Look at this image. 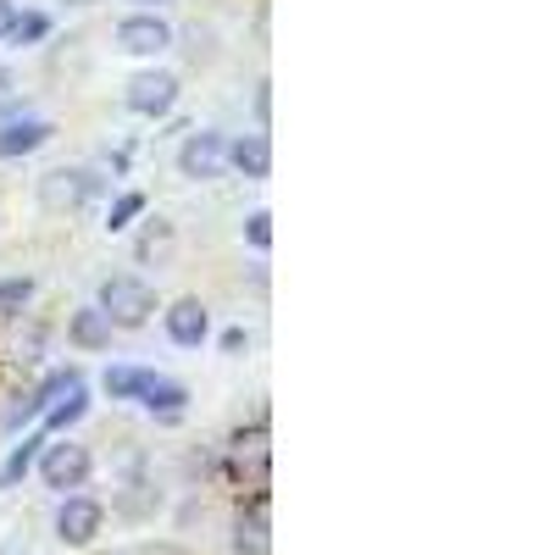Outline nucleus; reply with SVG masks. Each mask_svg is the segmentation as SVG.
Here are the masks:
<instances>
[{
	"mask_svg": "<svg viewBox=\"0 0 555 555\" xmlns=\"http://www.w3.org/2000/svg\"><path fill=\"white\" fill-rule=\"evenodd\" d=\"M95 306L112 317L117 334H122V328H145L151 311H156V289H151L139 272H112L106 284H101V295H95Z\"/></svg>",
	"mask_w": 555,
	"mask_h": 555,
	"instance_id": "obj_1",
	"label": "nucleus"
},
{
	"mask_svg": "<svg viewBox=\"0 0 555 555\" xmlns=\"http://www.w3.org/2000/svg\"><path fill=\"white\" fill-rule=\"evenodd\" d=\"M112 39H117V51L122 56H139V62H156V56H167L172 51V23L162 17V12H128L117 28H112Z\"/></svg>",
	"mask_w": 555,
	"mask_h": 555,
	"instance_id": "obj_2",
	"label": "nucleus"
},
{
	"mask_svg": "<svg viewBox=\"0 0 555 555\" xmlns=\"http://www.w3.org/2000/svg\"><path fill=\"white\" fill-rule=\"evenodd\" d=\"M228 172V133L222 128H195V133H183V145H178V178H190V183H211Z\"/></svg>",
	"mask_w": 555,
	"mask_h": 555,
	"instance_id": "obj_3",
	"label": "nucleus"
},
{
	"mask_svg": "<svg viewBox=\"0 0 555 555\" xmlns=\"http://www.w3.org/2000/svg\"><path fill=\"white\" fill-rule=\"evenodd\" d=\"M122 106L133 112V117H172V106H178V73H167V67H145V73H133L128 78V89H122Z\"/></svg>",
	"mask_w": 555,
	"mask_h": 555,
	"instance_id": "obj_4",
	"label": "nucleus"
},
{
	"mask_svg": "<svg viewBox=\"0 0 555 555\" xmlns=\"http://www.w3.org/2000/svg\"><path fill=\"white\" fill-rule=\"evenodd\" d=\"M95 190H101V178L89 172V167H51V172L39 178V206L51 211V217H73Z\"/></svg>",
	"mask_w": 555,
	"mask_h": 555,
	"instance_id": "obj_5",
	"label": "nucleus"
},
{
	"mask_svg": "<svg viewBox=\"0 0 555 555\" xmlns=\"http://www.w3.org/2000/svg\"><path fill=\"white\" fill-rule=\"evenodd\" d=\"M89 473H95V455H89V444L62 439V444H44V455H39V478H44V489H56V494L83 489Z\"/></svg>",
	"mask_w": 555,
	"mask_h": 555,
	"instance_id": "obj_6",
	"label": "nucleus"
},
{
	"mask_svg": "<svg viewBox=\"0 0 555 555\" xmlns=\"http://www.w3.org/2000/svg\"><path fill=\"white\" fill-rule=\"evenodd\" d=\"M106 528V505L89 500V494H62L56 505V539L62 544H95Z\"/></svg>",
	"mask_w": 555,
	"mask_h": 555,
	"instance_id": "obj_7",
	"label": "nucleus"
},
{
	"mask_svg": "<svg viewBox=\"0 0 555 555\" xmlns=\"http://www.w3.org/2000/svg\"><path fill=\"white\" fill-rule=\"evenodd\" d=\"M133 405H145L151 416H162V423H178L183 405H190V389H183L178 378H167V373L139 366V378H133Z\"/></svg>",
	"mask_w": 555,
	"mask_h": 555,
	"instance_id": "obj_8",
	"label": "nucleus"
},
{
	"mask_svg": "<svg viewBox=\"0 0 555 555\" xmlns=\"http://www.w3.org/2000/svg\"><path fill=\"white\" fill-rule=\"evenodd\" d=\"M56 139V122L51 117H34V112H17L0 122V162H17V156H34Z\"/></svg>",
	"mask_w": 555,
	"mask_h": 555,
	"instance_id": "obj_9",
	"label": "nucleus"
},
{
	"mask_svg": "<svg viewBox=\"0 0 555 555\" xmlns=\"http://www.w3.org/2000/svg\"><path fill=\"white\" fill-rule=\"evenodd\" d=\"M206 334H211V311H206V300L183 295V300L167 306V339H172L178 350H201Z\"/></svg>",
	"mask_w": 555,
	"mask_h": 555,
	"instance_id": "obj_10",
	"label": "nucleus"
},
{
	"mask_svg": "<svg viewBox=\"0 0 555 555\" xmlns=\"http://www.w3.org/2000/svg\"><path fill=\"white\" fill-rule=\"evenodd\" d=\"M178 256V228L167 217H145V228L133 234V261L139 267H172Z\"/></svg>",
	"mask_w": 555,
	"mask_h": 555,
	"instance_id": "obj_11",
	"label": "nucleus"
},
{
	"mask_svg": "<svg viewBox=\"0 0 555 555\" xmlns=\"http://www.w3.org/2000/svg\"><path fill=\"white\" fill-rule=\"evenodd\" d=\"M112 339H117V328H112V317L101 311V306H78L73 317H67V345L73 350H112Z\"/></svg>",
	"mask_w": 555,
	"mask_h": 555,
	"instance_id": "obj_12",
	"label": "nucleus"
},
{
	"mask_svg": "<svg viewBox=\"0 0 555 555\" xmlns=\"http://www.w3.org/2000/svg\"><path fill=\"white\" fill-rule=\"evenodd\" d=\"M228 167H240L250 183H261L272 172V139L267 133H245V139H228Z\"/></svg>",
	"mask_w": 555,
	"mask_h": 555,
	"instance_id": "obj_13",
	"label": "nucleus"
},
{
	"mask_svg": "<svg viewBox=\"0 0 555 555\" xmlns=\"http://www.w3.org/2000/svg\"><path fill=\"white\" fill-rule=\"evenodd\" d=\"M234 555H272V533H267V505L256 500L250 512L234 517Z\"/></svg>",
	"mask_w": 555,
	"mask_h": 555,
	"instance_id": "obj_14",
	"label": "nucleus"
},
{
	"mask_svg": "<svg viewBox=\"0 0 555 555\" xmlns=\"http://www.w3.org/2000/svg\"><path fill=\"white\" fill-rule=\"evenodd\" d=\"M228 461H234V473L245 478H267V428H250V434H234V444H228Z\"/></svg>",
	"mask_w": 555,
	"mask_h": 555,
	"instance_id": "obj_15",
	"label": "nucleus"
},
{
	"mask_svg": "<svg viewBox=\"0 0 555 555\" xmlns=\"http://www.w3.org/2000/svg\"><path fill=\"white\" fill-rule=\"evenodd\" d=\"M83 411H89V389H83V384H73L51 411H44V423H51V428H73V423H83Z\"/></svg>",
	"mask_w": 555,
	"mask_h": 555,
	"instance_id": "obj_16",
	"label": "nucleus"
},
{
	"mask_svg": "<svg viewBox=\"0 0 555 555\" xmlns=\"http://www.w3.org/2000/svg\"><path fill=\"white\" fill-rule=\"evenodd\" d=\"M44 34H51V17L44 12H12V28H7L0 44H39Z\"/></svg>",
	"mask_w": 555,
	"mask_h": 555,
	"instance_id": "obj_17",
	"label": "nucleus"
},
{
	"mask_svg": "<svg viewBox=\"0 0 555 555\" xmlns=\"http://www.w3.org/2000/svg\"><path fill=\"white\" fill-rule=\"evenodd\" d=\"M133 217H145V195H139V190H122V195L106 206V234H122Z\"/></svg>",
	"mask_w": 555,
	"mask_h": 555,
	"instance_id": "obj_18",
	"label": "nucleus"
},
{
	"mask_svg": "<svg viewBox=\"0 0 555 555\" xmlns=\"http://www.w3.org/2000/svg\"><path fill=\"white\" fill-rule=\"evenodd\" d=\"M34 461H39V439H23V444L7 455V467H0V489H17V478H28Z\"/></svg>",
	"mask_w": 555,
	"mask_h": 555,
	"instance_id": "obj_19",
	"label": "nucleus"
},
{
	"mask_svg": "<svg viewBox=\"0 0 555 555\" xmlns=\"http://www.w3.org/2000/svg\"><path fill=\"white\" fill-rule=\"evenodd\" d=\"M117 512H122V517H133V522H139V517H151V512H156V489H151V483H122Z\"/></svg>",
	"mask_w": 555,
	"mask_h": 555,
	"instance_id": "obj_20",
	"label": "nucleus"
},
{
	"mask_svg": "<svg viewBox=\"0 0 555 555\" xmlns=\"http://www.w3.org/2000/svg\"><path fill=\"white\" fill-rule=\"evenodd\" d=\"M34 300V278H0V317H17Z\"/></svg>",
	"mask_w": 555,
	"mask_h": 555,
	"instance_id": "obj_21",
	"label": "nucleus"
},
{
	"mask_svg": "<svg viewBox=\"0 0 555 555\" xmlns=\"http://www.w3.org/2000/svg\"><path fill=\"white\" fill-rule=\"evenodd\" d=\"M245 240H250L256 256L272 250V217H267V211H250V217H245Z\"/></svg>",
	"mask_w": 555,
	"mask_h": 555,
	"instance_id": "obj_22",
	"label": "nucleus"
},
{
	"mask_svg": "<svg viewBox=\"0 0 555 555\" xmlns=\"http://www.w3.org/2000/svg\"><path fill=\"white\" fill-rule=\"evenodd\" d=\"M133 378H139V366H106V395L112 400H133Z\"/></svg>",
	"mask_w": 555,
	"mask_h": 555,
	"instance_id": "obj_23",
	"label": "nucleus"
},
{
	"mask_svg": "<svg viewBox=\"0 0 555 555\" xmlns=\"http://www.w3.org/2000/svg\"><path fill=\"white\" fill-rule=\"evenodd\" d=\"M267 117H272V95H267V83L256 89V122H261V133H267Z\"/></svg>",
	"mask_w": 555,
	"mask_h": 555,
	"instance_id": "obj_24",
	"label": "nucleus"
},
{
	"mask_svg": "<svg viewBox=\"0 0 555 555\" xmlns=\"http://www.w3.org/2000/svg\"><path fill=\"white\" fill-rule=\"evenodd\" d=\"M12 12H17L12 0H0V39H7V28H12Z\"/></svg>",
	"mask_w": 555,
	"mask_h": 555,
	"instance_id": "obj_25",
	"label": "nucleus"
},
{
	"mask_svg": "<svg viewBox=\"0 0 555 555\" xmlns=\"http://www.w3.org/2000/svg\"><path fill=\"white\" fill-rule=\"evenodd\" d=\"M128 7H133V12H162L167 0H128Z\"/></svg>",
	"mask_w": 555,
	"mask_h": 555,
	"instance_id": "obj_26",
	"label": "nucleus"
},
{
	"mask_svg": "<svg viewBox=\"0 0 555 555\" xmlns=\"http://www.w3.org/2000/svg\"><path fill=\"white\" fill-rule=\"evenodd\" d=\"M7 89H12V73H7V67H0V95H7Z\"/></svg>",
	"mask_w": 555,
	"mask_h": 555,
	"instance_id": "obj_27",
	"label": "nucleus"
},
{
	"mask_svg": "<svg viewBox=\"0 0 555 555\" xmlns=\"http://www.w3.org/2000/svg\"><path fill=\"white\" fill-rule=\"evenodd\" d=\"M62 7H101V0H62Z\"/></svg>",
	"mask_w": 555,
	"mask_h": 555,
	"instance_id": "obj_28",
	"label": "nucleus"
}]
</instances>
